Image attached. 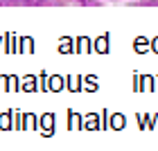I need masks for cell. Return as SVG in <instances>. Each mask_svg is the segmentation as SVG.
<instances>
[{
  "mask_svg": "<svg viewBox=\"0 0 158 151\" xmlns=\"http://www.w3.org/2000/svg\"><path fill=\"white\" fill-rule=\"evenodd\" d=\"M2 5H25V7H34L41 5V0H0Z\"/></svg>",
  "mask_w": 158,
  "mask_h": 151,
  "instance_id": "6da1fadb",
  "label": "cell"
},
{
  "mask_svg": "<svg viewBox=\"0 0 158 151\" xmlns=\"http://www.w3.org/2000/svg\"><path fill=\"white\" fill-rule=\"evenodd\" d=\"M77 2H81V5H93V0H77Z\"/></svg>",
  "mask_w": 158,
  "mask_h": 151,
  "instance_id": "7a4b0ae2",
  "label": "cell"
}]
</instances>
